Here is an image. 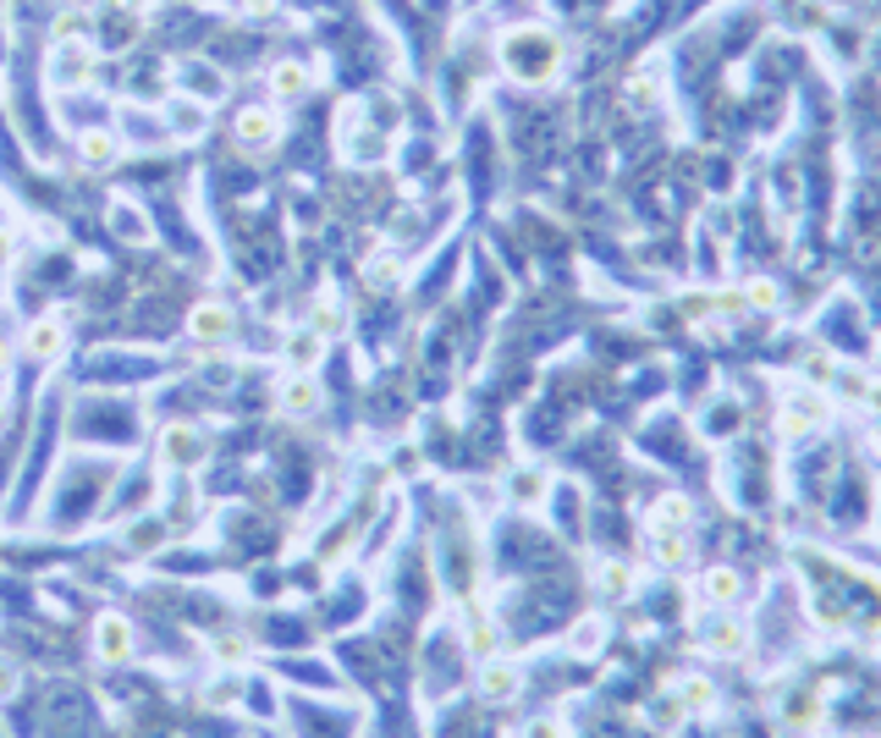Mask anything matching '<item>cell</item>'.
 Here are the masks:
<instances>
[{"instance_id":"9a60e30c","label":"cell","mask_w":881,"mask_h":738,"mask_svg":"<svg viewBox=\"0 0 881 738\" xmlns=\"http://www.w3.org/2000/svg\"><path fill=\"white\" fill-rule=\"evenodd\" d=\"M282 139V117L271 111V105H249V111H237V144L254 149V154H265V149H276Z\"/></svg>"},{"instance_id":"5b68a950","label":"cell","mask_w":881,"mask_h":738,"mask_svg":"<svg viewBox=\"0 0 881 738\" xmlns=\"http://www.w3.org/2000/svg\"><path fill=\"white\" fill-rule=\"evenodd\" d=\"M204 457H210V436H204L199 425H188V419H176V425H165V431L154 436V463L171 468V474H188V468H199Z\"/></svg>"},{"instance_id":"8992f818","label":"cell","mask_w":881,"mask_h":738,"mask_svg":"<svg viewBox=\"0 0 881 738\" xmlns=\"http://www.w3.org/2000/svg\"><path fill=\"white\" fill-rule=\"evenodd\" d=\"M524 695V667L513 656H485L474 661V700L479 706H513Z\"/></svg>"},{"instance_id":"d590c367","label":"cell","mask_w":881,"mask_h":738,"mask_svg":"<svg viewBox=\"0 0 881 738\" xmlns=\"http://www.w3.org/2000/svg\"><path fill=\"white\" fill-rule=\"evenodd\" d=\"M243 11L249 17H271V11H282V0H243Z\"/></svg>"},{"instance_id":"484cf974","label":"cell","mask_w":881,"mask_h":738,"mask_svg":"<svg viewBox=\"0 0 881 738\" xmlns=\"http://www.w3.org/2000/svg\"><path fill=\"white\" fill-rule=\"evenodd\" d=\"M546 468H518V474H507V496L518 502V507H535V502H546Z\"/></svg>"},{"instance_id":"6da1fadb","label":"cell","mask_w":881,"mask_h":738,"mask_svg":"<svg viewBox=\"0 0 881 738\" xmlns=\"http://www.w3.org/2000/svg\"><path fill=\"white\" fill-rule=\"evenodd\" d=\"M502 72H507L513 83H529V89L551 83V78L563 72V39H557L551 28H535V22L502 33Z\"/></svg>"},{"instance_id":"4fadbf2b","label":"cell","mask_w":881,"mask_h":738,"mask_svg":"<svg viewBox=\"0 0 881 738\" xmlns=\"http://www.w3.org/2000/svg\"><path fill=\"white\" fill-rule=\"evenodd\" d=\"M204 661H210V667H226V673H249V661H254V634H249V628H221V634H210V639H204Z\"/></svg>"},{"instance_id":"e0dca14e","label":"cell","mask_w":881,"mask_h":738,"mask_svg":"<svg viewBox=\"0 0 881 738\" xmlns=\"http://www.w3.org/2000/svg\"><path fill=\"white\" fill-rule=\"evenodd\" d=\"M271 94L282 100V105H293V100H303V94H314V67L308 61H276L271 67Z\"/></svg>"},{"instance_id":"9c48e42d","label":"cell","mask_w":881,"mask_h":738,"mask_svg":"<svg viewBox=\"0 0 881 738\" xmlns=\"http://www.w3.org/2000/svg\"><path fill=\"white\" fill-rule=\"evenodd\" d=\"M243 695H249V673L210 667V684H199V711L204 717H232V711H243Z\"/></svg>"},{"instance_id":"5bb4252c","label":"cell","mask_w":881,"mask_h":738,"mask_svg":"<svg viewBox=\"0 0 881 738\" xmlns=\"http://www.w3.org/2000/svg\"><path fill=\"white\" fill-rule=\"evenodd\" d=\"M72 149H78V165H83V171H117L122 154H128L111 128H83V133L72 139Z\"/></svg>"},{"instance_id":"2e32d148","label":"cell","mask_w":881,"mask_h":738,"mask_svg":"<svg viewBox=\"0 0 881 738\" xmlns=\"http://www.w3.org/2000/svg\"><path fill=\"white\" fill-rule=\"evenodd\" d=\"M122 546H128L133 557H160V552L171 546V524H165V513H139V518H128Z\"/></svg>"},{"instance_id":"ffe728a7","label":"cell","mask_w":881,"mask_h":738,"mask_svg":"<svg viewBox=\"0 0 881 738\" xmlns=\"http://www.w3.org/2000/svg\"><path fill=\"white\" fill-rule=\"evenodd\" d=\"M364 287H375V293H397V287H403V260H397V249L364 254Z\"/></svg>"},{"instance_id":"ba28073f","label":"cell","mask_w":881,"mask_h":738,"mask_svg":"<svg viewBox=\"0 0 881 738\" xmlns=\"http://www.w3.org/2000/svg\"><path fill=\"white\" fill-rule=\"evenodd\" d=\"M171 78H176V94H188V100H204V105L226 100V72L210 67V61H199V55H182L171 67Z\"/></svg>"},{"instance_id":"44dd1931","label":"cell","mask_w":881,"mask_h":738,"mask_svg":"<svg viewBox=\"0 0 881 738\" xmlns=\"http://www.w3.org/2000/svg\"><path fill=\"white\" fill-rule=\"evenodd\" d=\"M303 325H314L325 342H331V336H342V331H347V303H342V293H320V297H314Z\"/></svg>"},{"instance_id":"d6a6232c","label":"cell","mask_w":881,"mask_h":738,"mask_svg":"<svg viewBox=\"0 0 881 738\" xmlns=\"http://www.w3.org/2000/svg\"><path fill=\"white\" fill-rule=\"evenodd\" d=\"M524 738H568V722H563V717H551V711H540V717H529V722H524Z\"/></svg>"},{"instance_id":"d4e9b609","label":"cell","mask_w":881,"mask_h":738,"mask_svg":"<svg viewBox=\"0 0 881 738\" xmlns=\"http://www.w3.org/2000/svg\"><path fill=\"white\" fill-rule=\"evenodd\" d=\"M650 557H656V568H683L689 563V535L683 529H650Z\"/></svg>"},{"instance_id":"1f68e13d","label":"cell","mask_w":881,"mask_h":738,"mask_svg":"<svg viewBox=\"0 0 881 738\" xmlns=\"http://www.w3.org/2000/svg\"><path fill=\"white\" fill-rule=\"evenodd\" d=\"M22 689H28V673H22L17 661H6V656H0V711H6Z\"/></svg>"},{"instance_id":"f1b7e54d","label":"cell","mask_w":881,"mask_h":738,"mask_svg":"<svg viewBox=\"0 0 881 738\" xmlns=\"http://www.w3.org/2000/svg\"><path fill=\"white\" fill-rule=\"evenodd\" d=\"M689 518H695V502H689V496H661V502L650 507V529H689Z\"/></svg>"},{"instance_id":"ac0fdd59","label":"cell","mask_w":881,"mask_h":738,"mask_svg":"<svg viewBox=\"0 0 881 738\" xmlns=\"http://www.w3.org/2000/svg\"><path fill=\"white\" fill-rule=\"evenodd\" d=\"M111 6H117V11L105 17V33H100V39H105V44L122 55V50H133V44L144 39V17H139L128 0H111Z\"/></svg>"},{"instance_id":"74e56055","label":"cell","mask_w":881,"mask_h":738,"mask_svg":"<svg viewBox=\"0 0 881 738\" xmlns=\"http://www.w3.org/2000/svg\"><path fill=\"white\" fill-rule=\"evenodd\" d=\"M6 431H11V397L0 392V436H6Z\"/></svg>"},{"instance_id":"8d00e7d4","label":"cell","mask_w":881,"mask_h":738,"mask_svg":"<svg viewBox=\"0 0 881 738\" xmlns=\"http://www.w3.org/2000/svg\"><path fill=\"white\" fill-rule=\"evenodd\" d=\"M11 364H17V342L0 336V375H11Z\"/></svg>"},{"instance_id":"603a6c76","label":"cell","mask_w":881,"mask_h":738,"mask_svg":"<svg viewBox=\"0 0 881 738\" xmlns=\"http://www.w3.org/2000/svg\"><path fill=\"white\" fill-rule=\"evenodd\" d=\"M595 595H600V600H628V595H634V568H628V563H611V557L595 563Z\"/></svg>"},{"instance_id":"836d02e7","label":"cell","mask_w":881,"mask_h":738,"mask_svg":"<svg viewBox=\"0 0 881 738\" xmlns=\"http://www.w3.org/2000/svg\"><path fill=\"white\" fill-rule=\"evenodd\" d=\"M743 297H749L755 309H777V287H771V282H749V287H743Z\"/></svg>"},{"instance_id":"83f0119b","label":"cell","mask_w":881,"mask_h":738,"mask_svg":"<svg viewBox=\"0 0 881 738\" xmlns=\"http://www.w3.org/2000/svg\"><path fill=\"white\" fill-rule=\"evenodd\" d=\"M738 595H743V579H738L733 568H711L700 579V600H711V606H733Z\"/></svg>"},{"instance_id":"f546056e","label":"cell","mask_w":881,"mask_h":738,"mask_svg":"<svg viewBox=\"0 0 881 738\" xmlns=\"http://www.w3.org/2000/svg\"><path fill=\"white\" fill-rule=\"evenodd\" d=\"M111 226H117V232H122L128 243H139V249H144V243H154L149 221L139 215V210H133V204H128V199H122V204H111Z\"/></svg>"},{"instance_id":"4dcf8cb0","label":"cell","mask_w":881,"mask_h":738,"mask_svg":"<svg viewBox=\"0 0 881 738\" xmlns=\"http://www.w3.org/2000/svg\"><path fill=\"white\" fill-rule=\"evenodd\" d=\"M606 645V617H579V628L568 634V650L574 656H595Z\"/></svg>"},{"instance_id":"7a4b0ae2","label":"cell","mask_w":881,"mask_h":738,"mask_svg":"<svg viewBox=\"0 0 881 738\" xmlns=\"http://www.w3.org/2000/svg\"><path fill=\"white\" fill-rule=\"evenodd\" d=\"M89 656L100 661V667H133L139 656H144V634H139V623L128 617V611H94V623H89Z\"/></svg>"},{"instance_id":"d6986e66","label":"cell","mask_w":881,"mask_h":738,"mask_svg":"<svg viewBox=\"0 0 881 738\" xmlns=\"http://www.w3.org/2000/svg\"><path fill=\"white\" fill-rule=\"evenodd\" d=\"M457 650H463L468 661L502 656V628H496L490 617H474V623H463V634H457Z\"/></svg>"},{"instance_id":"30bf717a","label":"cell","mask_w":881,"mask_h":738,"mask_svg":"<svg viewBox=\"0 0 881 738\" xmlns=\"http://www.w3.org/2000/svg\"><path fill=\"white\" fill-rule=\"evenodd\" d=\"M276 353H282V370H293V375H314V370H320V358H325V336H320L314 325H303V320H297V325L282 331V347H276Z\"/></svg>"},{"instance_id":"8fae6325","label":"cell","mask_w":881,"mask_h":738,"mask_svg":"<svg viewBox=\"0 0 881 738\" xmlns=\"http://www.w3.org/2000/svg\"><path fill=\"white\" fill-rule=\"evenodd\" d=\"M276 408L287 414V419H314L320 408H325V386L314 381V375H282V386H276Z\"/></svg>"},{"instance_id":"4316f807","label":"cell","mask_w":881,"mask_h":738,"mask_svg":"<svg viewBox=\"0 0 881 738\" xmlns=\"http://www.w3.org/2000/svg\"><path fill=\"white\" fill-rule=\"evenodd\" d=\"M700 645H706L711 656H738V650L749 645V634H743L738 623H706V628H700Z\"/></svg>"},{"instance_id":"cb8c5ba5","label":"cell","mask_w":881,"mask_h":738,"mask_svg":"<svg viewBox=\"0 0 881 738\" xmlns=\"http://www.w3.org/2000/svg\"><path fill=\"white\" fill-rule=\"evenodd\" d=\"M94 33V11L89 6H61L55 22H50V39L55 44H72V39H89Z\"/></svg>"},{"instance_id":"277c9868","label":"cell","mask_w":881,"mask_h":738,"mask_svg":"<svg viewBox=\"0 0 881 738\" xmlns=\"http://www.w3.org/2000/svg\"><path fill=\"white\" fill-rule=\"evenodd\" d=\"M67 347H72V320H67V314H33V320L22 325V336H17V358L44 364V370L61 364Z\"/></svg>"},{"instance_id":"e575fe53","label":"cell","mask_w":881,"mask_h":738,"mask_svg":"<svg viewBox=\"0 0 881 738\" xmlns=\"http://www.w3.org/2000/svg\"><path fill=\"white\" fill-rule=\"evenodd\" d=\"M11 265H17V232H11V226H0V276H6Z\"/></svg>"},{"instance_id":"7402d4cb","label":"cell","mask_w":881,"mask_h":738,"mask_svg":"<svg viewBox=\"0 0 881 738\" xmlns=\"http://www.w3.org/2000/svg\"><path fill=\"white\" fill-rule=\"evenodd\" d=\"M342 160H347V165H375V160H386V133L353 128V133L342 139Z\"/></svg>"},{"instance_id":"3957f363","label":"cell","mask_w":881,"mask_h":738,"mask_svg":"<svg viewBox=\"0 0 881 738\" xmlns=\"http://www.w3.org/2000/svg\"><path fill=\"white\" fill-rule=\"evenodd\" d=\"M94 72H100V50H94L89 39L55 44L50 61H44V83H50L55 94H83V89L94 83Z\"/></svg>"},{"instance_id":"f35d334b","label":"cell","mask_w":881,"mask_h":738,"mask_svg":"<svg viewBox=\"0 0 881 738\" xmlns=\"http://www.w3.org/2000/svg\"><path fill=\"white\" fill-rule=\"evenodd\" d=\"M771 6H793V0H771Z\"/></svg>"},{"instance_id":"52a82bcc","label":"cell","mask_w":881,"mask_h":738,"mask_svg":"<svg viewBox=\"0 0 881 738\" xmlns=\"http://www.w3.org/2000/svg\"><path fill=\"white\" fill-rule=\"evenodd\" d=\"M237 336V309L221 303V297H204L188 309V342L193 347H226Z\"/></svg>"},{"instance_id":"7c38bea8","label":"cell","mask_w":881,"mask_h":738,"mask_svg":"<svg viewBox=\"0 0 881 738\" xmlns=\"http://www.w3.org/2000/svg\"><path fill=\"white\" fill-rule=\"evenodd\" d=\"M160 128H165V139L188 144V139H199V133L210 128V105H204V100H188V94H171L165 111H160Z\"/></svg>"}]
</instances>
